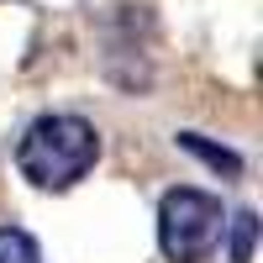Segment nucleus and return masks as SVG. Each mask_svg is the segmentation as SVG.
Listing matches in <instances>:
<instances>
[{
	"instance_id": "f257e3e1",
	"label": "nucleus",
	"mask_w": 263,
	"mask_h": 263,
	"mask_svg": "<svg viewBox=\"0 0 263 263\" xmlns=\"http://www.w3.org/2000/svg\"><path fill=\"white\" fill-rule=\"evenodd\" d=\"M100 158V132L84 116H37L16 142V168L37 190H74Z\"/></svg>"
},
{
	"instance_id": "f03ea898",
	"label": "nucleus",
	"mask_w": 263,
	"mask_h": 263,
	"mask_svg": "<svg viewBox=\"0 0 263 263\" xmlns=\"http://www.w3.org/2000/svg\"><path fill=\"white\" fill-rule=\"evenodd\" d=\"M227 232L221 200L205 190H168L158 205V248L168 263H205Z\"/></svg>"
},
{
	"instance_id": "7ed1b4c3",
	"label": "nucleus",
	"mask_w": 263,
	"mask_h": 263,
	"mask_svg": "<svg viewBox=\"0 0 263 263\" xmlns=\"http://www.w3.org/2000/svg\"><path fill=\"white\" fill-rule=\"evenodd\" d=\"M179 147H184V153H195L200 163H211L216 174H242V158H237L232 147H216V142H205L200 132H179Z\"/></svg>"
},
{
	"instance_id": "20e7f679",
	"label": "nucleus",
	"mask_w": 263,
	"mask_h": 263,
	"mask_svg": "<svg viewBox=\"0 0 263 263\" xmlns=\"http://www.w3.org/2000/svg\"><path fill=\"white\" fill-rule=\"evenodd\" d=\"M0 263H42V248L32 242V232L0 227Z\"/></svg>"
},
{
	"instance_id": "39448f33",
	"label": "nucleus",
	"mask_w": 263,
	"mask_h": 263,
	"mask_svg": "<svg viewBox=\"0 0 263 263\" xmlns=\"http://www.w3.org/2000/svg\"><path fill=\"white\" fill-rule=\"evenodd\" d=\"M227 227H232V248H227V253H232V263H253V242H258V216H253V211H237Z\"/></svg>"
}]
</instances>
